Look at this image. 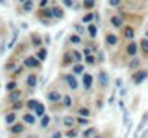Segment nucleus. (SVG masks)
<instances>
[{"mask_svg": "<svg viewBox=\"0 0 148 138\" xmlns=\"http://www.w3.org/2000/svg\"><path fill=\"white\" fill-rule=\"evenodd\" d=\"M32 43H33V46H42V39H40V36L39 35H36V33H33L32 35Z\"/></svg>", "mask_w": 148, "mask_h": 138, "instance_id": "9b49d317", "label": "nucleus"}, {"mask_svg": "<svg viewBox=\"0 0 148 138\" xmlns=\"http://www.w3.org/2000/svg\"><path fill=\"white\" fill-rule=\"evenodd\" d=\"M43 12H45V13H43V14H45V16H46V17H53V10H52V9H46V10H43Z\"/></svg>", "mask_w": 148, "mask_h": 138, "instance_id": "a19ab883", "label": "nucleus"}, {"mask_svg": "<svg viewBox=\"0 0 148 138\" xmlns=\"http://www.w3.org/2000/svg\"><path fill=\"white\" fill-rule=\"evenodd\" d=\"M140 65V59L138 58H132V60L130 62V69H137Z\"/></svg>", "mask_w": 148, "mask_h": 138, "instance_id": "f3484780", "label": "nucleus"}, {"mask_svg": "<svg viewBox=\"0 0 148 138\" xmlns=\"http://www.w3.org/2000/svg\"><path fill=\"white\" fill-rule=\"evenodd\" d=\"M78 122H79L81 125H88V124H89V121H88L86 118H84V117H79V118H78Z\"/></svg>", "mask_w": 148, "mask_h": 138, "instance_id": "ea45409f", "label": "nucleus"}, {"mask_svg": "<svg viewBox=\"0 0 148 138\" xmlns=\"http://www.w3.org/2000/svg\"><path fill=\"white\" fill-rule=\"evenodd\" d=\"M46 4H48V0H42V1H40V6H42V7L46 6Z\"/></svg>", "mask_w": 148, "mask_h": 138, "instance_id": "09e8293b", "label": "nucleus"}, {"mask_svg": "<svg viewBox=\"0 0 148 138\" xmlns=\"http://www.w3.org/2000/svg\"><path fill=\"white\" fill-rule=\"evenodd\" d=\"M23 121H25L26 124H35V118H33V115H30V114L23 115Z\"/></svg>", "mask_w": 148, "mask_h": 138, "instance_id": "6ab92c4d", "label": "nucleus"}, {"mask_svg": "<svg viewBox=\"0 0 148 138\" xmlns=\"http://www.w3.org/2000/svg\"><path fill=\"white\" fill-rule=\"evenodd\" d=\"M49 121H50L49 115H43V118H42V122H40L42 128H46V127H48V124H49Z\"/></svg>", "mask_w": 148, "mask_h": 138, "instance_id": "bb28decb", "label": "nucleus"}, {"mask_svg": "<svg viewBox=\"0 0 148 138\" xmlns=\"http://www.w3.org/2000/svg\"><path fill=\"white\" fill-rule=\"evenodd\" d=\"M16 87H17V84H16L14 81H12V82H9V84H7L6 89H7V91H14V89H16Z\"/></svg>", "mask_w": 148, "mask_h": 138, "instance_id": "473e14b6", "label": "nucleus"}, {"mask_svg": "<svg viewBox=\"0 0 148 138\" xmlns=\"http://www.w3.org/2000/svg\"><path fill=\"white\" fill-rule=\"evenodd\" d=\"M13 108H14V109H19V108H22V104H20V102H14V104H13Z\"/></svg>", "mask_w": 148, "mask_h": 138, "instance_id": "a18cd8bd", "label": "nucleus"}, {"mask_svg": "<svg viewBox=\"0 0 148 138\" xmlns=\"http://www.w3.org/2000/svg\"><path fill=\"white\" fill-rule=\"evenodd\" d=\"M25 65L29 66V68H36V66H39V60L35 56H29V58L25 59Z\"/></svg>", "mask_w": 148, "mask_h": 138, "instance_id": "f03ea898", "label": "nucleus"}, {"mask_svg": "<svg viewBox=\"0 0 148 138\" xmlns=\"http://www.w3.org/2000/svg\"><path fill=\"white\" fill-rule=\"evenodd\" d=\"M63 3H65L66 7H72V3H73V1H72V0H63Z\"/></svg>", "mask_w": 148, "mask_h": 138, "instance_id": "c03bdc74", "label": "nucleus"}, {"mask_svg": "<svg viewBox=\"0 0 148 138\" xmlns=\"http://www.w3.org/2000/svg\"><path fill=\"white\" fill-rule=\"evenodd\" d=\"M72 53H65V56H63V62L65 63H69V62H72Z\"/></svg>", "mask_w": 148, "mask_h": 138, "instance_id": "c9c22d12", "label": "nucleus"}, {"mask_svg": "<svg viewBox=\"0 0 148 138\" xmlns=\"http://www.w3.org/2000/svg\"><path fill=\"white\" fill-rule=\"evenodd\" d=\"M137 50H138V45H137V43H130L128 47H127V52H128V55H131V56H134V55L137 53Z\"/></svg>", "mask_w": 148, "mask_h": 138, "instance_id": "1a4fd4ad", "label": "nucleus"}, {"mask_svg": "<svg viewBox=\"0 0 148 138\" xmlns=\"http://www.w3.org/2000/svg\"><path fill=\"white\" fill-rule=\"evenodd\" d=\"M23 9H25V12H32V9H33V1H32V0H26V1L23 3Z\"/></svg>", "mask_w": 148, "mask_h": 138, "instance_id": "2eb2a0df", "label": "nucleus"}, {"mask_svg": "<svg viewBox=\"0 0 148 138\" xmlns=\"http://www.w3.org/2000/svg\"><path fill=\"white\" fill-rule=\"evenodd\" d=\"M14 121H16V114H14V112L7 114V117H6V122H7V124H13Z\"/></svg>", "mask_w": 148, "mask_h": 138, "instance_id": "a211bd4d", "label": "nucleus"}, {"mask_svg": "<svg viewBox=\"0 0 148 138\" xmlns=\"http://www.w3.org/2000/svg\"><path fill=\"white\" fill-rule=\"evenodd\" d=\"M98 59L101 60V62L103 60V55H102V52H99V58H98Z\"/></svg>", "mask_w": 148, "mask_h": 138, "instance_id": "8fccbe9b", "label": "nucleus"}, {"mask_svg": "<svg viewBox=\"0 0 148 138\" xmlns=\"http://www.w3.org/2000/svg\"><path fill=\"white\" fill-rule=\"evenodd\" d=\"M72 56H73V59H75V60H78V62H79V60H82V55H81L78 50H72Z\"/></svg>", "mask_w": 148, "mask_h": 138, "instance_id": "2f4dec72", "label": "nucleus"}, {"mask_svg": "<svg viewBox=\"0 0 148 138\" xmlns=\"http://www.w3.org/2000/svg\"><path fill=\"white\" fill-rule=\"evenodd\" d=\"M86 62H88V63H94V62H95V56H92V55L86 56Z\"/></svg>", "mask_w": 148, "mask_h": 138, "instance_id": "79ce46f5", "label": "nucleus"}, {"mask_svg": "<svg viewBox=\"0 0 148 138\" xmlns=\"http://www.w3.org/2000/svg\"><path fill=\"white\" fill-rule=\"evenodd\" d=\"M35 112H36V115H38V117H43V115H45V106H43V104H40V102H39V105L36 106Z\"/></svg>", "mask_w": 148, "mask_h": 138, "instance_id": "4468645a", "label": "nucleus"}, {"mask_svg": "<svg viewBox=\"0 0 148 138\" xmlns=\"http://www.w3.org/2000/svg\"><path fill=\"white\" fill-rule=\"evenodd\" d=\"M46 96H48V99H49V101H52V102H58V101H60V93H59L58 91L49 92Z\"/></svg>", "mask_w": 148, "mask_h": 138, "instance_id": "39448f33", "label": "nucleus"}, {"mask_svg": "<svg viewBox=\"0 0 148 138\" xmlns=\"http://www.w3.org/2000/svg\"><path fill=\"white\" fill-rule=\"evenodd\" d=\"M122 85V79H116V82H115V87L118 88V87H121Z\"/></svg>", "mask_w": 148, "mask_h": 138, "instance_id": "de8ad7c7", "label": "nucleus"}, {"mask_svg": "<svg viewBox=\"0 0 148 138\" xmlns=\"http://www.w3.org/2000/svg\"><path fill=\"white\" fill-rule=\"evenodd\" d=\"M84 4H85V7L92 9V7L95 6V0H84Z\"/></svg>", "mask_w": 148, "mask_h": 138, "instance_id": "72a5a7b5", "label": "nucleus"}, {"mask_svg": "<svg viewBox=\"0 0 148 138\" xmlns=\"http://www.w3.org/2000/svg\"><path fill=\"white\" fill-rule=\"evenodd\" d=\"M52 10H53V16H55V17H60V19L63 17V12H62L59 7H55V9H52Z\"/></svg>", "mask_w": 148, "mask_h": 138, "instance_id": "a878e982", "label": "nucleus"}, {"mask_svg": "<svg viewBox=\"0 0 148 138\" xmlns=\"http://www.w3.org/2000/svg\"><path fill=\"white\" fill-rule=\"evenodd\" d=\"M95 138H103V137H102V135H98V137H95Z\"/></svg>", "mask_w": 148, "mask_h": 138, "instance_id": "3c124183", "label": "nucleus"}, {"mask_svg": "<svg viewBox=\"0 0 148 138\" xmlns=\"http://www.w3.org/2000/svg\"><path fill=\"white\" fill-rule=\"evenodd\" d=\"M89 114H91V112H89V109H88V108H84V106H82V108H79V115H81V117H84V118H85V117H88Z\"/></svg>", "mask_w": 148, "mask_h": 138, "instance_id": "c85d7f7f", "label": "nucleus"}, {"mask_svg": "<svg viewBox=\"0 0 148 138\" xmlns=\"http://www.w3.org/2000/svg\"><path fill=\"white\" fill-rule=\"evenodd\" d=\"M124 36L127 38V39H132L134 38V29L132 27H125V30H124Z\"/></svg>", "mask_w": 148, "mask_h": 138, "instance_id": "ddd939ff", "label": "nucleus"}, {"mask_svg": "<svg viewBox=\"0 0 148 138\" xmlns=\"http://www.w3.org/2000/svg\"><path fill=\"white\" fill-rule=\"evenodd\" d=\"M38 58H39V60H45L46 59V49H39V52H38Z\"/></svg>", "mask_w": 148, "mask_h": 138, "instance_id": "5701e85b", "label": "nucleus"}, {"mask_svg": "<svg viewBox=\"0 0 148 138\" xmlns=\"http://www.w3.org/2000/svg\"><path fill=\"white\" fill-rule=\"evenodd\" d=\"M88 30H89V36H91V38H95V36H97V33H98V29H97V26H95V25H89Z\"/></svg>", "mask_w": 148, "mask_h": 138, "instance_id": "dca6fc26", "label": "nucleus"}, {"mask_svg": "<svg viewBox=\"0 0 148 138\" xmlns=\"http://www.w3.org/2000/svg\"><path fill=\"white\" fill-rule=\"evenodd\" d=\"M73 72L75 73H84V65H79V63L73 66Z\"/></svg>", "mask_w": 148, "mask_h": 138, "instance_id": "c756f323", "label": "nucleus"}, {"mask_svg": "<svg viewBox=\"0 0 148 138\" xmlns=\"http://www.w3.org/2000/svg\"><path fill=\"white\" fill-rule=\"evenodd\" d=\"M75 30L78 32V35H84V32H85L84 26H81V25H75Z\"/></svg>", "mask_w": 148, "mask_h": 138, "instance_id": "e433bc0d", "label": "nucleus"}, {"mask_svg": "<svg viewBox=\"0 0 148 138\" xmlns=\"http://www.w3.org/2000/svg\"><path fill=\"white\" fill-rule=\"evenodd\" d=\"M71 42H72V43H81V38H79L78 35H72V36H71Z\"/></svg>", "mask_w": 148, "mask_h": 138, "instance_id": "4c0bfd02", "label": "nucleus"}, {"mask_svg": "<svg viewBox=\"0 0 148 138\" xmlns=\"http://www.w3.org/2000/svg\"><path fill=\"white\" fill-rule=\"evenodd\" d=\"M148 121V114H144V117H143V121L140 122V125H138V128H137V131H135V135H138V133L144 128V125H145V122Z\"/></svg>", "mask_w": 148, "mask_h": 138, "instance_id": "f8f14e48", "label": "nucleus"}, {"mask_svg": "<svg viewBox=\"0 0 148 138\" xmlns=\"http://www.w3.org/2000/svg\"><path fill=\"white\" fill-rule=\"evenodd\" d=\"M52 138H62V134H60L59 131H56V133H55V134L52 135Z\"/></svg>", "mask_w": 148, "mask_h": 138, "instance_id": "49530a36", "label": "nucleus"}, {"mask_svg": "<svg viewBox=\"0 0 148 138\" xmlns=\"http://www.w3.org/2000/svg\"><path fill=\"white\" fill-rule=\"evenodd\" d=\"M39 105V102L38 101H35V99H30V101H27V106L30 108V109H36V106Z\"/></svg>", "mask_w": 148, "mask_h": 138, "instance_id": "cd10ccee", "label": "nucleus"}, {"mask_svg": "<svg viewBox=\"0 0 148 138\" xmlns=\"http://www.w3.org/2000/svg\"><path fill=\"white\" fill-rule=\"evenodd\" d=\"M84 87L88 89V88H91V85H92V75H89V73H84Z\"/></svg>", "mask_w": 148, "mask_h": 138, "instance_id": "423d86ee", "label": "nucleus"}, {"mask_svg": "<svg viewBox=\"0 0 148 138\" xmlns=\"http://www.w3.org/2000/svg\"><path fill=\"white\" fill-rule=\"evenodd\" d=\"M111 23H112L114 27H121L122 26V19L118 17V16H112L111 17Z\"/></svg>", "mask_w": 148, "mask_h": 138, "instance_id": "6e6552de", "label": "nucleus"}, {"mask_svg": "<svg viewBox=\"0 0 148 138\" xmlns=\"http://www.w3.org/2000/svg\"><path fill=\"white\" fill-rule=\"evenodd\" d=\"M19 96H20V92L14 91L10 93V96H9V99L12 101V102H17V99H19Z\"/></svg>", "mask_w": 148, "mask_h": 138, "instance_id": "412c9836", "label": "nucleus"}, {"mask_svg": "<svg viewBox=\"0 0 148 138\" xmlns=\"http://www.w3.org/2000/svg\"><path fill=\"white\" fill-rule=\"evenodd\" d=\"M105 41H106V43L111 46L116 45V42H118V38L115 36V35H112V33H109V35H106V38H105Z\"/></svg>", "mask_w": 148, "mask_h": 138, "instance_id": "0eeeda50", "label": "nucleus"}, {"mask_svg": "<svg viewBox=\"0 0 148 138\" xmlns=\"http://www.w3.org/2000/svg\"><path fill=\"white\" fill-rule=\"evenodd\" d=\"M63 122H65L66 127H72L73 122H75V119H73L72 117H65V118H63Z\"/></svg>", "mask_w": 148, "mask_h": 138, "instance_id": "b1692460", "label": "nucleus"}, {"mask_svg": "<svg viewBox=\"0 0 148 138\" xmlns=\"http://www.w3.org/2000/svg\"><path fill=\"white\" fill-rule=\"evenodd\" d=\"M94 134H95V128H88V130H86L82 135H84V138H91Z\"/></svg>", "mask_w": 148, "mask_h": 138, "instance_id": "393cba45", "label": "nucleus"}, {"mask_svg": "<svg viewBox=\"0 0 148 138\" xmlns=\"http://www.w3.org/2000/svg\"><path fill=\"white\" fill-rule=\"evenodd\" d=\"M63 104H65V106H71V105H72V99H71V96L66 95V96L63 98Z\"/></svg>", "mask_w": 148, "mask_h": 138, "instance_id": "58836bf2", "label": "nucleus"}, {"mask_svg": "<svg viewBox=\"0 0 148 138\" xmlns=\"http://www.w3.org/2000/svg\"><path fill=\"white\" fill-rule=\"evenodd\" d=\"M27 85H29L30 88L36 87V85H38V78H36L35 75H29V76H27Z\"/></svg>", "mask_w": 148, "mask_h": 138, "instance_id": "9d476101", "label": "nucleus"}, {"mask_svg": "<svg viewBox=\"0 0 148 138\" xmlns=\"http://www.w3.org/2000/svg\"><path fill=\"white\" fill-rule=\"evenodd\" d=\"M65 79H66V84L69 85V88H72V89H76V88H78V81H76L75 76H72V75H66Z\"/></svg>", "mask_w": 148, "mask_h": 138, "instance_id": "7ed1b4c3", "label": "nucleus"}, {"mask_svg": "<svg viewBox=\"0 0 148 138\" xmlns=\"http://www.w3.org/2000/svg\"><path fill=\"white\" fill-rule=\"evenodd\" d=\"M121 3V0H109V6H118Z\"/></svg>", "mask_w": 148, "mask_h": 138, "instance_id": "37998d69", "label": "nucleus"}, {"mask_svg": "<svg viewBox=\"0 0 148 138\" xmlns=\"http://www.w3.org/2000/svg\"><path fill=\"white\" fill-rule=\"evenodd\" d=\"M147 76H148L147 71H138V72H135V73H134L132 79H134V82H135L137 85H140L141 82H144V81L147 79Z\"/></svg>", "mask_w": 148, "mask_h": 138, "instance_id": "f257e3e1", "label": "nucleus"}, {"mask_svg": "<svg viewBox=\"0 0 148 138\" xmlns=\"http://www.w3.org/2000/svg\"><path fill=\"white\" fill-rule=\"evenodd\" d=\"M19 1H22V3H25V1H26V0H19Z\"/></svg>", "mask_w": 148, "mask_h": 138, "instance_id": "603ef678", "label": "nucleus"}, {"mask_svg": "<svg viewBox=\"0 0 148 138\" xmlns=\"http://www.w3.org/2000/svg\"><path fill=\"white\" fill-rule=\"evenodd\" d=\"M23 131V125L22 124H14L13 127H12V133H14V134H19V133H22Z\"/></svg>", "mask_w": 148, "mask_h": 138, "instance_id": "aec40b11", "label": "nucleus"}, {"mask_svg": "<svg viewBox=\"0 0 148 138\" xmlns=\"http://www.w3.org/2000/svg\"><path fill=\"white\" fill-rule=\"evenodd\" d=\"M108 73L106 72H103V71H101L99 72V75H98V81H99V84H101V87H106L108 85Z\"/></svg>", "mask_w": 148, "mask_h": 138, "instance_id": "20e7f679", "label": "nucleus"}, {"mask_svg": "<svg viewBox=\"0 0 148 138\" xmlns=\"http://www.w3.org/2000/svg\"><path fill=\"white\" fill-rule=\"evenodd\" d=\"M147 36H148V32H147Z\"/></svg>", "mask_w": 148, "mask_h": 138, "instance_id": "864d4df0", "label": "nucleus"}, {"mask_svg": "<svg viewBox=\"0 0 148 138\" xmlns=\"http://www.w3.org/2000/svg\"><path fill=\"white\" fill-rule=\"evenodd\" d=\"M76 135H78V131H76V130H69V131L66 133V137L68 138H75Z\"/></svg>", "mask_w": 148, "mask_h": 138, "instance_id": "f704fd0d", "label": "nucleus"}, {"mask_svg": "<svg viewBox=\"0 0 148 138\" xmlns=\"http://www.w3.org/2000/svg\"><path fill=\"white\" fill-rule=\"evenodd\" d=\"M141 49H143L145 53H148V39H143V41H141Z\"/></svg>", "mask_w": 148, "mask_h": 138, "instance_id": "7c9ffc66", "label": "nucleus"}, {"mask_svg": "<svg viewBox=\"0 0 148 138\" xmlns=\"http://www.w3.org/2000/svg\"><path fill=\"white\" fill-rule=\"evenodd\" d=\"M94 17H95V14H94V13H88V14H85V16L82 17V22H84V23H89Z\"/></svg>", "mask_w": 148, "mask_h": 138, "instance_id": "4be33fe9", "label": "nucleus"}]
</instances>
